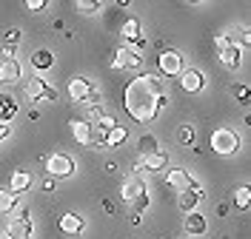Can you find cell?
<instances>
[{"mask_svg": "<svg viewBox=\"0 0 251 239\" xmlns=\"http://www.w3.org/2000/svg\"><path fill=\"white\" fill-rule=\"evenodd\" d=\"M160 94H163V77L149 74V71L137 74V77L126 86V91H123V109H126V114H128L134 123H140V126L154 123L157 114H160V111H157V97H160Z\"/></svg>", "mask_w": 251, "mask_h": 239, "instance_id": "cell-1", "label": "cell"}, {"mask_svg": "<svg viewBox=\"0 0 251 239\" xmlns=\"http://www.w3.org/2000/svg\"><path fill=\"white\" fill-rule=\"evenodd\" d=\"M66 91H69V97H72L75 103H83V106H100V103H103L100 91L94 88V83L89 77H72Z\"/></svg>", "mask_w": 251, "mask_h": 239, "instance_id": "cell-2", "label": "cell"}, {"mask_svg": "<svg viewBox=\"0 0 251 239\" xmlns=\"http://www.w3.org/2000/svg\"><path fill=\"white\" fill-rule=\"evenodd\" d=\"M26 100H31V103H40V100H46V103H54L57 97H60V91L51 86V80L43 77V74H34V77L26 80Z\"/></svg>", "mask_w": 251, "mask_h": 239, "instance_id": "cell-3", "label": "cell"}, {"mask_svg": "<svg viewBox=\"0 0 251 239\" xmlns=\"http://www.w3.org/2000/svg\"><path fill=\"white\" fill-rule=\"evenodd\" d=\"M211 151L220 154V157H231L240 151V137H237V131L231 128H217L214 134H211Z\"/></svg>", "mask_w": 251, "mask_h": 239, "instance_id": "cell-4", "label": "cell"}, {"mask_svg": "<svg viewBox=\"0 0 251 239\" xmlns=\"http://www.w3.org/2000/svg\"><path fill=\"white\" fill-rule=\"evenodd\" d=\"M183 68H186L183 51H177V48H163V51L157 54V71H160L163 77H177Z\"/></svg>", "mask_w": 251, "mask_h": 239, "instance_id": "cell-5", "label": "cell"}, {"mask_svg": "<svg viewBox=\"0 0 251 239\" xmlns=\"http://www.w3.org/2000/svg\"><path fill=\"white\" fill-rule=\"evenodd\" d=\"M111 68H117V71H137V68H143V54L131 46L117 48L114 57H111Z\"/></svg>", "mask_w": 251, "mask_h": 239, "instance_id": "cell-6", "label": "cell"}, {"mask_svg": "<svg viewBox=\"0 0 251 239\" xmlns=\"http://www.w3.org/2000/svg\"><path fill=\"white\" fill-rule=\"evenodd\" d=\"M6 237L9 239H31L34 237V222H31V211L29 208H23L20 217H12V219H9Z\"/></svg>", "mask_w": 251, "mask_h": 239, "instance_id": "cell-7", "label": "cell"}, {"mask_svg": "<svg viewBox=\"0 0 251 239\" xmlns=\"http://www.w3.org/2000/svg\"><path fill=\"white\" fill-rule=\"evenodd\" d=\"M169 168V154L160 148L157 154H151V157H146V159H137L134 162V171L131 174L134 176H143V174H160V171H166Z\"/></svg>", "mask_w": 251, "mask_h": 239, "instance_id": "cell-8", "label": "cell"}, {"mask_svg": "<svg viewBox=\"0 0 251 239\" xmlns=\"http://www.w3.org/2000/svg\"><path fill=\"white\" fill-rule=\"evenodd\" d=\"M43 165H46V171L51 176H72L75 174V159L69 157V154H60V151H51Z\"/></svg>", "mask_w": 251, "mask_h": 239, "instance_id": "cell-9", "label": "cell"}, {"mask_svg": "<svg viewBox=\"0 0 251 239\" xmlns=\"http://www.w3.org/2000/svg\"><path fill=\"white\" fill-rule=\"evenodd\" d=\"M120 34H123V40L128 43L131 48H137L140 51L143 46H146V37H143V26L137 17H126L123 26H120Z\"/></svg>", "mask_w": 251, "mask_h": 239, "instance_id": "cell-10", "label": "cell"}, {"mask_svg": "<svg viewBox=\"0 0 251 239\" xmlns=\"http://www.w3.org/2000/svg\"><path fill=\"white\" fill-rule=\"evenodd\" d=\"M177 77H180V88L188 91V94H197V91L205 88V74L200 68H183Z\"/></svg>", "mask_w": 251, "mask_h": 239, "instance_id": "cell-11", "label": "cell"}, {"mask_svg": "<svg viewBox=\"0 0 251 239\" xmlns=\"http://www.w3.org/2000/svg\"><path fill=\"white\" fill-rule=\"evenodd\" d=\"M20 77H23L20 60L17 57H3L0 60V83L3 86H15V83H20Z\"/></svg>", "mask_w": 251, "mask_h": 239, "instance_id": "cell-12", "label": "cell"}, {"mask_svg": "<svg viewBox=\"0 0 251 239\" xmlns=\"http://www.w3.org/2000/svg\"><path fill=\"white\" fill-rule=\"evenodd\" d=\"M203 199H205V191H203V185H200V188L180 191V196H177V205H180V211H183V214H194L197 208L203 205Z\"/></svg>", "mask_w": 251, "mask_h": 239, "instance_id": "cell-13", "label": "cell"}, {"mask_svg": "<svg viewBox=\"0 0 251 239\" xmlns=\"http://www.w3.org/2000/svg\"><path fill=\"white\" fill-rule=\"evenodd\" d=\"M166 182L177 188V191H188V188H200V182L194 179V176L188 174L186 168H169V174H166Z\"/></svg>", "mask_w": 251, "mask_h": 239, "instance_id": "cell-14", "label": "cell"}, {"mask_svg": "<svg viewBox=\"0 0 251 239\" xmlns=\"http://www.w3.org/2000/svg\"><path fill=\"white\" fill-rule=\"evenodd\" d=\"M120 194H123V199L131 205L134 199H140L143 194H149V188H146V182H143V176H126L123 179V188H120Z\"/></svg>", "mask_w": 251, "mask_h": 239, "instance_id": "cell-15", "label": "cell"}, {"mask_svg": "<svg viewBox=\"0 0 251 239\" xmlns=\"http://www.w3.org/2000/svg\"><path fill=\"white\" fill-rule=\"evenodd\" d=\"M217 57H220V63L226 65V68H240L243 65V48L240 46H234V43H228V46H223V48H217Z\"/></svg>", "mask_w": 251, "mask_h": 239, "instance_id": "cell-16", "label": "cell"}, {"mask_svg": "<svg viewBox=\"0 0 251 239\" xmlns=\"http://www.w3.org/2000/svg\"><path fill=\"white\" fill-rule=\"evenodd\" d=\"M57 225H60V231L66 237H80V234L86 231V219H83L80 214H63Z\"/></svg>", "mask_w": 251, "mask_h": 239, "instance_id": "cell-17", "label": "cell"}, {"mask_svg": "<svg viewBox=\"0 0 251 239\" xmlns=\"http://www.w3.org/2000/svg\"><path fill=\"white\" fill-rule=\"evenodd\" d=\"M183 231H186L188 237H203L205 231H208V219H205L203 214H186V219H183Z\"/></svg>", "mask_w": 251, "mask_h": 239, "instance_id": "cell-18", "label": "cell"}, {"mask_svg": "<svg viewBox=\"0 0 251 239\" xmlns=\"http://www.w3.org/2000/svg\"><path fill=\"white\" fill-rule=\"evenodd\" d=\"M31 65H34L37 74H46L49 68L54 65V54H51L49 48H34V51H31Z\"/></svg>", "mask_w": 251, "mask_h": 239, "instance_id": "cell-19", "label": "cell"}, {"mask_svg": "<svg viewBox=\"0 0 251 239\" xmlns=\"http://www.w3.org/2000/svg\"><path fill=\"white\" fill-rule=\"evenodd\" d=\"M69 128H72V137H75L80 145H92V126H89L86 120L75 117V120L69 123Z\"/></svg>", "mask_w": 251, "mask_h": 239, "instance_id": "cell-20", "label": "cell"}, {"mask_svg": "<svg viewBox=\"0 0 251 239\" xmlns=\"http://www.w3.org/2000/svg\"><path fill=\"white\" fill-rule=\"evenodd\" d=\"M157 151H160V140H157L154 134H140L137 137V154H140V159L151 157Z\"/></svg>", "mask_w": 251, "mask_h": 239, "instance_id": "cell-21", "label": "cell"}, {"mask_svg": "<svg viewBox=\"0 0 251 239\" xmlns=\"http://www.w3.org/2000/svg\"><path fill=\"white\" fill-rule=\"evenodd\" d=\"M20 205V196L15 191H9V188H0V214L3 217H12Z\"/></svg>", "mask_w": 251, "mask_h": 239, "instance_id": "cell-22", "label": "cell"}, {"mask_svg": "<svg viewBox=\"0 0 251 239\" xmlns=\"http://www.w3.org/2000/svg\"><path fill=\"white\" fill-rule=\"evenodd\" d=\"M29 185H31V174L29 171H23V168H17L15 174H12V182H9V191H15L17 196L23 191H29Z\"/></svg>", "mask_w": 251, "mask_h": 239, "instance_id": "cell-23", "label": "cell"}, {"mask_svg": "<svg viewBox=\"0 0 251 239\" xmlns=\"http://www.w3.org/2000/svg\"><path fill=\"white\" fill-rule=\"evenodd\" d=\"M126 140H128V128L126 126H114L109 134H106V148H120Z\"/></svg>", "mask_w": 251, "mask_h": 239, "instance_id": "cell-24", "label": "cell"}, {"mask_svg": "<svg viewBox=\"0 0 251 239\" xmlns=\"http://www.w3.org/2000/svg\"><path fill=\"white\" fill-rule=\"evenodd\" d=\"M100 9H103L100 0H77V3H75V12H77L80 17H94Z\"/></svg>", "mask_w": 251, "mask_h": 239, "instance_id": "cell-25", "label": "cell"}, {"mask_svg": "<svg viewBox=\"0 0 251 239\" xmlns=\"http://www.w3.org/2000/svg\"><path fill=\"white\" fill-rule=\"evenodd\" d=\"M20 40H23V32H20V26H6V29H3V46L17 48V46H20Z\"/></svg>", "mask_w": 251, "mask_h": 239, "instance_id": "cell-26", "label": "cell"}, {"mask_svg": "<svg viewBox=\"0 0 251 239\" xmlns=\"http://www.w3.org/2000/svg\"><path fill=\"white\" fill-rule=\"evenodd\" d=\"M249 202H251V188L249 185H240V188L234 191V208L237 211H246Z\"/></svg>", "mask_w": 251, "mask_h": 239, "instance_id": "cell-27", "label": "cell"}, {"mask_svg": "<svg viewBox=\"0 0 251 239\" xmlns=\"http://www.w3.org/2000/svg\"><path fill=\"white\" fill-rule=\"evenodd\" d=\"M106 114H109V111L103 109V103H100V106H86V123H89V126H94V123H100Z\"/></svg>", "mask_w": 251, "mask_h": 239, "instance_id": "cell-28", "label": "cell"}, {"mask_svg": "<svg viewBox=\"0 0 251 239\" xmlns=\"http://www.w3.org/2000/svg\"><path fill=\"white\" fill-rule=\"evenodd\" d=\"M174 137H177V143H180V145L191 148V145H194V128H191V126H180Z\"/></svg>", "mask_w": 251, "mask_h": 239, "instance_id": "cell-29", "label": "cell"}, {"mask_svg": "<svg viewBox=\"0 0 251 239\" xmlns=\"http://www.w3.org/2000/svg\"><path fill=\"white\" fill-rule=\"evenodd\" d=\"M231 94L237 97V103H240V106H249V86L234 83V86H231Z\"/></svg>", "mask_w": 251, "mask_h": 239, "instance_id": "cell-30", "label": "cell"}, {"mask_svg": "<svg viewBox=\"0 0 251 239\" xmlns=\"http://www.w3.org/2000/svg\"><path fill=\"white\" fill-rule=\"evenodd\" d=\"M149 208H151V196H149V194H143L140 199H134V202H131V211H134V214H146V211H149Z\"/></svg>", "mask_w": 251, "mask_h": 239, "instance_id": "cell-31", "label": "cell"}, {"mask_svg": "<svg viewBox=\"0 0 251 239\" xmlns=\"http://www.w3.org/2000/svg\"><path fill=\"white\" fill-rule=\"evenodd\" d=\"M94 126H97V128H103V131H111V128L117 126V120H114V114H106V117H103L100 123H94Z\"/></svg>", "mask_w": 251, "mask_h": 239, "instance_id": "cell-32", "label": "cell"}, {"mask_svg": "<svg viewBox=\"0 0 251 239\" xmlns=\"http://www.w3.org/2000/svg\"><path fill=\"white\" fill-rule=\"evenodd\" d=\"M26 9H29V12H46L49 3L46 0H26Z\"/></svg>", "mask_w": 251, "mask_h": 239, "instance_id": "cell-33", "label": "cell"}, {"mask_svg": "<svg viewBox=\"0 0 251 239\" xmlns=\"http://www.w3.org/2000/svg\"><path fill=\"white\" fill-rule=\"evenodd\" d=\"M166 106H169V94H166V91H163V94L157 97V111H163V109H166Z\"/></svg>", "mask_w": 251, "mask_h": 239, "instance_id": "cell-34", "label": "cell"}, {"mask_svg": "<svg viewBox=\"0 0 251 239\" xmlns=\"http://www.w3.org/2000/svg\"><path fill=\"white\" fill-rule=\"evenodd\" d=\"M100 205H103V211H106L109 217H114V202H111V199H100Z\"/></svg>", "mask_w": 251, "mask_h": 239, "instance_id": "cell-35", "label": "cell"}, {"mask_svg": "<svg viewBox=\"0 0 251 239\" xmlns=\"http://www.w3.org/2000/svg\"><path fill=\"white\" fill-rule=\"evenodd\" d=\"M9 134H12V126H9V123H0V143H3Z\"/></svg>", "mask_w": 251, "mask_h": 239, "instance_id": "cell-36", "label": "cell"}, {"mask_svg": "<svg viewBox=\"0 0 251 239\" xmlns=\"http://www.w3.org/2000/svg\"><path fill=\"white\" fill-rule=\"evenodd\" d=\"M103 171H106V174H117V162H106V165H103Z\"/></svg>", "mask_w": 251, "mask_h": 239, "instance_id": "cell-37", "label": "cell"}, {"mask_svg": "<svg viewBox=\"0 0 251 239\" xmlns=\"http://www.w3.org/2000/svg\"><path fill=\"white\" fill-rule=\"evenodd\" d=\"M143 222V217L140 214H134V211H131V214H128V225H140Z\"/></svg>", "mask_w": 251, "mask_h": 239, "instance_id": "cell-38", "label": "cell"}, {"mask_svg": "<svg viewBox=\"0 0 251 239\" xmlns=\"http://www.w3.org/2000/svg\"><path fill=\"white\" fill-rule=\"evenodd\" d=\"M228 214V202H220L217 205V217H226Z\"/></svg>", "mask_w": 251, "mask_h": 239, "instance_id": "cell-39", "label": "cell"}, {"mask_svg": "<svg viewBox=\"0 0 251 239\" xmlns=\"http://www.w3.org/2000/svg\"><path fill=\"white\" fill-rule=\"evenodd\" d=\"M0 239H9V237H6V231H0Z\"/></svg>", "mask_w": 251, "mask_h": 239, "instance_id": "cell-40", "label": "cell"}]
</instances>
